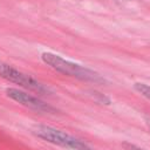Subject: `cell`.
<instances>
[{
  "label": "cell",
  "instance_id": "6da1fadb",
  "mask_svg": "<svg viewBox=\"0 0 150 150\" xmlns=\"http://www.w3.org/2000/svg\"><path fill=\"white\" fill-rule=\"evenodd\" d=\"M41 60L49 66L50 68H53L54 70L67 75V76H71L75 79H79L81 81H87V82H94V83H103L105 82V80L95 70L87 68L82 64L75 63L73 61L66 60L60 55H56L54 53L50 52H45L41 54Z\"/></svg>",
  "mask_w": 150,
  "mask_h": 150
},
{
  "label": "cell",
  "instance_id": "52a82bcc",
  "mask_svg": "<svg viewBox=\"0 0 150 150\" xmlns=\"http://www.w3.org/2000/svg\"><path fill=\"white\" fill-rule=\"evenodd\" d=\"M145 123H146L148 128L150 129V116H146V117H145Z\"/></svg>",
  "mask_w": 150,
  "mask_h": 150
},
{
  "label": "cell",
  "instance_id": "5b68a950",
  "mask_svg": "<svg viewBox=\"0 0 150 150\" xmlns=\"http://www.w3.org/2000/svg\"><path fill=\"white\" fill-rule=\"evenodd\" d=\"M134 88L138 94H141L142 96H144L145 98H148L150 101V86L149 84H145L142 82H136V83H134Z\"/></svg>",
  "mask_w": 150,
  "mask_h": 150
},
{
  "label": "cell",
  "instance_id": "3957f363",
  "mask_svg": "<svg viewBox=\"0 0 150 150\" xmlns=\"http://www.w3.org/2000/svg\"><path fill=\"white\" fill-rule=\"evenodd\" d=\"M0 77L5 79L8 82L18 84L23 89L32 90L40 95H49L52 93L49 87L39 82L36 79L32 77L30 75L25 74L21 70L16 69V68L12 67L11 64L5 63L2 61H0Z\"/></svg>",
  "mask_w": 150,
  "mask_h": 150
},
{
  "label": "cell",
  "instance_id": "277c9868",
  "mask_svg": "<svg viewBox=\"0 0 150 150\" xmlns=\"http://www.w3.org/2000/svg\"><path fill=\"white\" fill-rule=\"evenodd\" d=\"M5 91H6V95L11 100H13L34 111L45 112V114H55L56 112V109L54 107H52L50 104L43 102L39 97H36L32 94H28L23 90H20L16 88H6Z\"/></svg>",
  "mask_w": 150,
  "mask_h": 150
},
{
  "label": "cell",
  "instance_id": "7a4b0ae2",
  "mask_svg": "<svg viewBox=\"0 0 150 150\" xmlns=\"http://www.w3.org/2000/svg\"><path fill=\"white\" fill-rule=\"evenodd\" d=\"M32 131L36 137L43 139L45 142L52 143L54 145H59L68 150H93L91 146L88 143H86L83 139L77 138L62 130L55 129L53 127L39 124L35 125Z\"/></svg>",
  "mask_w": 150,
  "mask_h": 150
},
{
  "label": "cell",
  "instance_id": "8992f818",
  "mask_svg": "<svg viewBox=\"0 0 150 150\" xmlns=\"http://www.w3.org/2000/svg\"><path fill=\"white\" fill-rule=\"evenodd\" d=\"M122 146H123V150H144V149H142V148H139L132 143H129V142L122 143Z\"/></svg>",
  "mask_w": 150,
  "mask_h": 150
}]
</instances>
